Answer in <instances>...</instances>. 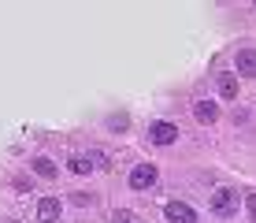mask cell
<instances>
[{
  "instance_id": "1",
  "label": "cell",
  "mask_w": 256,
  "mask_h": 223,
  "mask_svg": "<svg viewBox=\"0 0 256 223\" xmlns=\"http://www.w3.org/2000/svg\"><path fill=\"white\" fill-rule=\"evenodd\" d=\"M238 204H242V197H238V190H230V186H223V190L212 193V212H216V216H223V219L234 216Z\"/></svg>"
},
{
  "instance_id": "2",
  "label": "cell",
  "mask_w": 256,
  "mask_h": 223,
  "mask_svg": "<svg viewBox=\"0 0 256 223\" xmlns=\"http://www.w3.org/2000/svg\"><path fill=\"white\" fill-rule=\"evenodd\" d=\"M174 138H178V127H174V123L156 119L152 127H148V141H152V145H171Z\"/></svg>"
},
{
  "instance_id": "3",
  "label": "cell",
  "mask_w": 256,
  "mask_h": 223,
  "mask_svg": "<svg viewBox=\"0 0 256 223\" xmlns=\"http://www.w3.org/2000/svg\"><path fill=\"white\" fill-rule=\"evenodd\" d=\"M164 216L171 223H197V212H193L186 201H167L164 204Z\"/></svg>"
},
{
  "instance_id": "4",
  "label": "cell",
  "mask_w": 256,
  "mask_h": 223,
  "mask_svg": "<svg viewBox=\"0 0 256 223\" xmlns=\"http://www.w3.org/2000/svg\"><path fill=\"white\" fill-rule=\"evenodd\" d=\"M130 186H134V190H148V186H156V167L152 164H138L134 171H130Z\"/></svg>"
},
{
  "instance_id": "5",
  "label": "cell",
  "mask_w": 256,
  "mask_h": 223,
  "mask_svg": "<svg viewBox=\"0 0 256 223\" xmlns=\"http://www.w3.org/2000/svg\"><path fill=\"white\" fill-rule=\"evenodd\" d=\"M234 67H238V75L256 78V49H242V52L234 56Z\"/></svg>"
},
{
  "instance_id": "6",
  "label": "cell",
  "mask_w": 256,
  "mask_h": 223,
  "mask_svg": "<svg viewBox=\"0 0 256 223\" xmlns=\"http://www.w3.org/2000/svg\"><path fill=\"white\" fill-rule=\"evenodd\" d=\"M193 115H197V123L212 127V123L219 119V104L216 101H197V104H193Z\"/></svg>"
},
{
  "instance_id": "7",
  "label": "cell",
  "mask_w": 256,
  "mask_h": 223,
  "mask_svg": "<svg viewBox=\"0 0 256 223\" xmlns=\"http://www.w3.org/2000/svg\"><path fill=\"white\" fill-rule=\"evenodd\" d=\"M38 219L41 223H56L60 219V201L56 197H41L38 201Z\"/></svg>"
},
{
  "instance_id": "8",
  "label": "cell",
  "mask_w": 256,
  "mask_h": 223,
  "mask_svg": "<svg viewBox=\"0 0 256 223\" xmlns=\"http://www.w3.org/2000/svg\"><path fill=\"white\" fill-rule=\"evenodd\" d=\"M219 93H223L226 101H234V97H238V78L230 75V71H223V75H219Z\"/></svg>"
},
{
  "instance_id": "9",
  "label": "cell",
  "mask_w": 256,
  "mask_h": 223,
  "mask_svg": "<svg viewBox=\"0 0 256 223\" xmlns=\"http://www.w3.org/2000/svg\"><path fill=\"white\" fill-rule=\"evenodd\" d=\"M34 171L45 175V178H56V164H52V160H45V156H38V160H34Z\"/></svg>"
},
{
  "instance_id": "10",
  "label": "cell",
  "mask_w": 256,
  "mask_h": 223,
  "mask_svg": "<svg viewBox=\"0 0 256 223\" xmlns=\"http://www.w3.org/2000/svg\"><path fill=\"white\" fill-rule=\"evenodd\" d=\"M70 171H74V175H90L93 171V164H90V160H86V156H74V160H70Z\"/></svg>"
},
{
  "instance_id": "11",
  "label": "cell",
  "mask_w": 256,
  "mask_h": 223,
  "mask_svg": "<svg viewBox=\"0 0 256 223\" xmlns=\"http://www.w3.org/2000/svg\"><path fill=\"white\" fill-rule=\"evenodd\" d=\"M112 223H138V216H134V212H126V208H119L116 216H112Z\"/></svg>"
},
{
  "instance_id": "12",
  "label": "cell",
  "mask_w": 256,
  "mask_h": 223,
  "mask_svg": "<svg viewBox=\"0 0 256 223\" xmlns=\"http://www.w3.org/2000/svg\"><path fill=\"white\" fill-rule=\"evenodd\" d=\"M245 208H249V216H252V223H256V193H249V197H245Z\"/></svg>"
}]
</instances>
